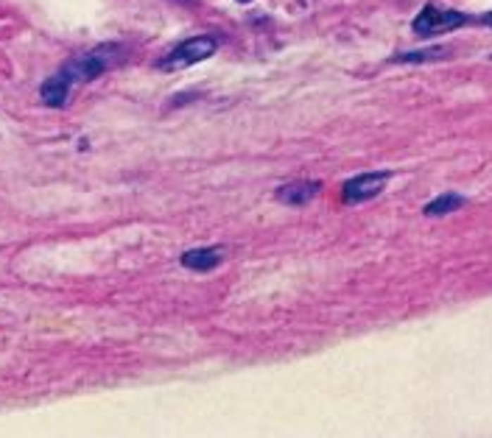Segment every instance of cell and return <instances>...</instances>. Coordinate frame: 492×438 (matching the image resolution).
<instances>
[{
	"instance_id": "cell-3",
	"label": "cell",
	"mask_w": 492,
	"mask_h": 438,
	"mask_svg": "<svg viewBox=\"0 0 492 438\" xmlns=\"http://www.w3.org/2000/svg\"><path fill=\"white\" fill-rule=\"evenodd\" d=\"M112 54H115V45H101V48H95V51L79 56V59L68 62V65L62 68V73L68 75L73 84H76V81H92V78H98V75L112 65Z\"/></svg>"
},
{
	"instance_id": "cell-11",
	"label": "cell",
	"mask_w": 492,
	"mask_h": 438,
	"mask_svg": "<svg viewBox=\"0 0 492 438\" xmlns=\"http://www.w3.org/2000/svg\"><path fill=\"white\" fill-rule=\"evenodd\" d=\"M241 3H244V0H241Z\"/></svg>"
},
{
	"instance_id": "cell-9",
	"label": "cell",
	"mask_w": 492,
	"mask_h": 438,
	"mask_svg": "<svg viewBox=\"0 0 492 438\" xmlns=\"http://www.w3.org/2000/svg\"><path fill=\"white\" fill-rule=\"evenodd\" d=\"M442 51H422V54H403V56H395L398 62H425V59H439Z\"/></svg>"
},
{
	"instance_id": "cell-5",
	"label": "cell",
	"mask_w": 492,
	"mask_h": 438,
	"mask_svg": "<svg viewBox=\"0 0 492 438\" xmlns=\"http://www.w3.org/2000/svg\"><path fill=\"white\" fill-rule=\"evenodd\" d=\"M319 190H322V184H319V182H291V184L277 187V193H274V196H277L283 204L302 207V204H308L311 199H316V196H319Z\"/></svg>"
},
{
	"instance_id": "cell-2",
	"label": "cell",
	"mask_w": 492,
	"mask_h": 438,
	"mask_svg": "<svg viewBox=\"0 0 492 438\" xmlns=\"http://www.w3.org/2000/svg\"><path fill=\"white\" fill-rule=\"evenodd\" d=\"M470 17L462 14V11H442L436 6H425L417 17H414V34L417 37H439V34H448V31H456L462 25H467Z\"/></svg>"
},
{
	"instance_id": "cell-7",
	"label": "cell",
	"mask_w": 492,
	"mask_h": 438,
	"mask_svg": "<svg viewBox=\"0 0 492 438\" xmlns=\"http://www.w3.org/2000/svg\"><path fill=\"white\" fill-rule=\"evenodd\" d=\"M224 260L221 246H204V249H190L182 254V265L190 271H210Z\"/></svg>"
},
{
	"instance_id": "cell-8",
	"label": "cell",
	"mask_w": 492,
	"mask_h": 438,
	"mask_svg": "<svg viewBox=\"0 0 492 438\" xmlns=\"http://www.w3.org/2000/svg\"><path fill=\"white\" fill-rule=\"evenodd\" d=\"M465 204V199L462 196H456V193H448V196H439V199H433L431 204H425V215H448V213H456L459 207Z\"/></svg>"
},
{
	"instance_id": "cell-6",
	"label": "cell",
	"mask_w": 492,
	"mask_h": 438,
	"mask_svg": "<svg viewBox=\"0 0 492 438\" xmlns=\"http://www.w3.org/2000/svg\"><path fill=\"white\" fill-rule=\"evenodd\" d=\"M70 87H73V81H70L68 75L59 70V73L51 75V78L42 84L39 98H42V104H45V106H65V104H68V98H70Z\"/></svg>"
},
{
	"instance_id": "cell-1",
	"label": "cell",
	"mask_w": 492,
	"mask_h": 438,
	"mask_svg": "<svg viewBox=\"0 0 492 438\" xmlns=\"http://www.w3.org/2000/svg\"><path fill=\"white\" fill-rule=\"evenodd\" d=\"M219 51V42L216 37H193L182 45H176L165 59H160V70L165 73H173V70H182V68H190L196 62H204L210 59L213 54Z\"/></svg>"
},
{
	"instance_id": "cell-10",
	"label": "cell",
	"mask_w": 492,
	"mask_h": 438,
	"mask_svg": "<svg viewBox=\"0 0 492 438\" xmlns=\"http://www.w3.org/2000/svg\"><path fill=\"white\" fill-rule=\"evenodd\" d=\"M481 23H487V25L492 28V11H490V14H484V17H481Z\"/></svg>"
},
{
	"instance_id": "cell-4",
	"label": "cell",
	"mask_w": 492,
	"mask_h": 438,
	"mask_svg": "<svg viewBox=\"0 0 492 438\" xmlns=\"http://www.w3.org/2000/svg\"><path fill=\"white\" fill-rule=\"evenodd\" d=\"M389 182V173H361V176H352L350 182H344V190H341V199L344 204H361V201H369L375 199Z\"/></svg>"
}]
</instances>
